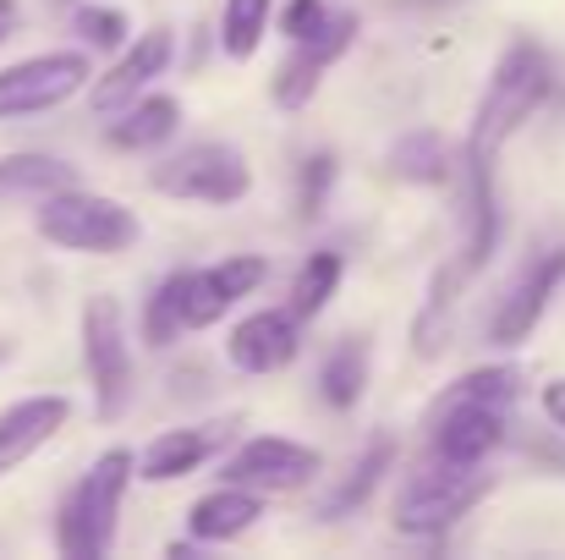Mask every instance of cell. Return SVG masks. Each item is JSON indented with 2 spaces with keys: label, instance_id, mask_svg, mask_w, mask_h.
Returning a JSON list of instances; mask_svg holds the SVG:
<instances>
[{
  "label": "cell",
  "instance_id": "cell-1",
  "mask_svg": "<svg viewBox=\"0 0 565 560\" xmlns=\"http://www.w3.org/2000/svg\"><path fill=\"white\" fill-rule=\"evenodd\" d=\"M550 94H555V61L544 55V44L516 39V44L494 61L489 88H483V99H478V110H472V133H467V160H461V171L494 177L500 149L544 110Z\"/></svg>",
  "mask_w": 565,
  "mask_h": 560
},
{
  "label": "cell",
  "instance_id": "cell-3",
  "mask_svg": "<svg viewBox=\"0 0 565 560\" xmlns=\"http://www.w3.org/2000/svg\"><path fill=\"white\" fill-rule=\"evenodd\" d=\"M39 236L50 247H66V253H94V258H116L138 242V214L105 192H83V187H61L50 198H39V214H33Z\"/></svg>",
  "mask_w": 565,
  "mask_h": 560
},
{
  "label": "cell",
  "instance_id": "cell-10",
  "mask_svg": "<svg viewBox=\"0 0 565 560\" xmlns=\"http://www.w3.org/2000/svg\"><path fill=\"white\" fill-rule=\"evenodd\" d=\"M561 286H565V247H550V253H539V258L511 281V292L500 297V308H494V319H489V341H494V347H522V341H533V330H539L544 314L555 308Z\"/></svg>",
  "mask_w": 565,
  "mask_h": 560
},
{
  "label": "cell",
  "instance_id": "cell-30",
  "mask_svg": "<svg viewBox=\"0 0 565 560\" xmlns=\"http://www.w3.org/2000/svg\"><path fill=\"white\" fill-rule=\"evenodd\" d=\"M539 406H544V418H550V423L565 434V373H561V379H550V384L539 390Z\"/></svg>",
  "mask_w": 565,
  "mask_h": 560
},
{
  "label": "cell",
  "instance_id": "cell-32",
  "mask_svg": "<svg viewBox=\"0 0 565 560\" xmlns=\"http://www.w3.org/2000/svg\"><path fill=\"white\" fill-rule=\"evenodd\" d=\"M6 39H11V22H0V44H6Z\"/></svg>",
  "mask_w": 565,
  "mask_h": 560
},
{
  "label": "cell",
  "instance_id": "cell-8",
  "mask_svg": "<svg viewBox=\"0 0 565 560\" xmlns=\"http://www.w3.org/2000/svg\"><path fill=\"white\" fill-rule=\"evenodd\" d=\"M319 467H324V456H319L313 445H297V440H286V434H253V440H242V445L225 456L220 478H225V484H247V489H258V495H291V489L313 484Z\"/></svg>",
  "mask_w": 565,
  "mask_h": 560
},
{
  "label": "cell",
  "instance_id": "cell-13",
  "mask_svg": "<svg viewBox=\"0 0 565 560\" xmlns=\"http://www.w3.org/2000/svg\"><path fill=\"white\" fill-rule=\"evenodd\" d=\"M434 462L450 467H489V456L505 445V406H456L439 418H423Z\"/></svg>",
  "mask_w": 565,
  "mask_h": 560
},
{
  "label": "cell",
  "instance_id": "cell-31",
  "mask_svg": "<svg viewBox=\"0 0 565 560\" xmlns=\"http://www.w3.org/2000/svg\"><path fill=\"white\" fill-rule=\"evenodd\" d=\"M0 22H11V28H17V0H0Z\"/></svg>",
  "mask_w": 565,
  "mask_h": 560
},
{
  "label": "cell",
  "instance_id": "cell-27",
  "mask_svg": "<svg viewBox=\"0 0 565 560\" xmlns=\"http://www.w3.org/2000/svg\"><path fill=\"white\" fill-rule=\"evenodd\" d=\"M72 28H77L83 44H94V50H116V44H127V33H132L127 11H116V6H77V11H72Z\"/></svg>",
  "mask_w": 565,
  "mask_h": 560
},
{
  "label": "cell",
  "instance_id": "cell-2",
  "mask_svg": "<svg viewBox=\"0 0 565 560\" xmlns=\"http://www.w3.org/2000/svg\"><path fill=\"white\" fill-rule=\"evenodd\" d=\"M138 478V456L110 445L105 456H94V467L66 489L61 517H55V545L66 560H105L116 550V517L127 500V484Z\"/></svg>",
  "mask_w": 565,
  "mask_h": 560
},
{
  "label": "cell",
  "instance_id": "cell-12",
  "mask_svg": "<svg viewBox=\"0 0 565 560\" xmlns=\"http://www.w3.org/2000/svg\"><path fill=\"white\" fill-rule=\"evenodd\" d=\"M171 61H177V33H171V28H149V33H138V39L127 44V55H121L105 77H94V88H88V110H94V116H116V110H127L138 94H149L154 77H166Z\"/></svg>",
  "mask_w": 565,
  "mask_h": 560
},
{
  "label": "cell",
  "instance_id": "cell-17",
  "mask_svg": "<svg viewBox=\"0 0 565 560\" xmlns=\"http://www.w3.org/2000/svg\"><path fill=\"white\" fill-rule=\"evenodd\" d=\"M264 517V495L247 489V484H220L209 495H198L188 511V533L198 545H231L242 539L253 522Z\"/></svg>",
  "mask_w": 565,
  "mask_h": 560
},
{
  "label": "cell",
  "instance_id": "cell-16",
  "mask_svg": "<svg viewBox=\"0 0 565 560\" xmlns=\"http://www.w3.org/2000/svg\"><path fill=\"white\" fill-rule=\"evenodd\" d=\"M231 440L225 423H198V429H166L154 434L143 451H138V478L143 484H177V478H192L209 456H220Z\"/></svg>",
  "mask_w": 565,
  "mask_h": 560
},
{
  "label": "cell",
  "instance_id": "cell-9",
  "mask_svg": "<svg viewBox=\"0 0 565 560\" xmlns=\"http://www.w3.org/2000/svg\"><path fill=\"white\" fill-rule=\"evenodd\" d=\"M264 281H269V258H258V253H231V258H220V264L182 270V319H188V330L220 325V319H225L242 297H253Z\"/></svg>",
  "mask_w": 565,
  "mask_h": 560
},
{
  "label": "cell",
  "instance_id": "cell-29",
  "mask_svg": "<svg viewBox=\"0 0 565 560\" xmlns=\"http://www.w3.org/2000/svg\"><path fill=\"white\" fill-rule=\"evenodd\" d=\"M330 17H335V11H330L324 0H291V6L280 11V33L297 44V39H313V33H319Z\"/></svg>",
  "mask_w": 565,
  "mask_h": 560
},
{
  "label": "cell",
  "instance_id": "cell-5",
  "mask_svg": "<svg viewBox=\"0 0 565 560\" xmlns=\"http://www.w3.org/2000/svg\"><path fill=\"white\" fill-rule=\"evenodd\" d=\"M154 192L177 198V203H209V209H231L253 192L247 155L236 144H188L182 155H166L149 171Z\"/></svg>",
  "mask_w": 565,
  "mask_h": 560
},
{
  "label": "cell",
  "instance_id": "cell-11",
  "mask_svg": "<svg viewBox=\"0 0 565 560\" xmlns=\"http://www.w3.org/2000/svg\"><path fill=\"white\" fill-rule=\"evenodd\" d=\"M352 39H358V17H352V11H335L313 39H297L291 55H286V61L275 66V77H269V99H275L280 110H302V105L319 94L324 72L347 55Z\"/></svg>",
  "mask_w": 565,
  "mask_h": 560
},
{
  "label": "cell",
  "instance_id": "cell-4",
  "mask_svg": "<svg viewBox=\"0 0 565 560\" xmlns=\"http://www.w3.org/2000/svg\"><path fill=\"white\" fill-rule=\"evenodd\" d=\"M494 489V478L483 467H450V462H428L423 473H412L390 506L395 533L406 539H439L445 528H456L483 495Z\"/></svg>",
  "mask_w": 565,
  "mask_h": 560
},
{
  "label": "cell",
  "instance_id": "cell-7",
  "mask_svg": "<svg viewBox=\"0 0 565 560\" xmlns=\"http://www.w3.org/2000/svg\"><path fill=\"white\" fill-rule=\"evenodd\" d=\"M88 83H94V61L83 50H44V55L11 61V66H0V121L61 110Z\"/></svg>",
  "mask_w": 565,
  "mask_h": 560
},
{
  "label": "cell",
  "instance_id": "cell-20",
  "mask_svg": "<svg viewBox=\"0 0 565 560\" xmlns=\"http://www.w3.org/2000/svg\"><path fill=\"white\" fill-rule=\"evenodd\" d=\"M522 390V373L511 363H489V369H467L456 384H445L423 418H439V412H456V406H511Z\"/></svg>",
  "mask_w": 565,
  "mask_h": 560
},
{
  "label": "cell",
  "instance_id": "cell-23",
  "mask_svg": "<svg viewBox=\"0 0 565 560\" xmlns=\"http://www.w3.org/2000/svg\"><path fill=\"white\" fill-rule=\"evenodd\" d=\"M341 253H330V247H319V253H308L302 258V270H297V281H291V314L308 325V319H319L324 308H330V297H335V286H341Z\"/></svg>",
  "mask_w": 565,
  "mask_h": 560
},
{
  "label": "cell",
  "instance_id": "cell-28",
  "mask_svg": "<svg viewBox=\"0 0 565 560\" xmlns=\"http://www.w3.org/2000/svg\"><path fill=\"white\" fill-rule=\"evenodd\" d=\"M330 187H335V155H308L302 171H297V214H302V220L324 214Z\"/></svg>",
  "mask_w": 565,
  "mask_h": 560
},
{
  "label": "cell",
  "instance_id": "cell-22",
  "mask_svg": "<svg viewBox=\"0 0 565 560\" xmlns=\"http://www.w3.org/2000/svg\"><path fill=\"white\" fill-rule=\"evenodd\" d=\"M390 166H395L401 182H417V187H439V182H450V171H456L439 133H406L390 149Z\"/></svg>",
  "mask_w": 565,
  "mask_h": 560
},
{
  "label": "cell",
  "instance_id": "cell-19",
  "mask_svg": "<svg viewBox=\"0 0 565 560\" xmlns=\"http://www.w3.org/2000/svg\"><path fill=\"white\" fill-rule=\"evenodd\" d=\"M61 187H77V166H66L55 155H33V149L0 155V203H22V198L39 203Z\"/></svg>",
  "mask_w": 565,
  "mask_h": 560
},
{
  "label": "cell",
  "instance_id": "cell-26",
  "mask_svg": "<svg viewBox=\"0 0 565 560\" xmlns=\"http://www.w3.org/2000/svg\"><path fill=\"white\" fill-rule=\"evenodd\" d=\"M182 330H188V319H182V270H177V275H166V281L154 286V297L143 303V341H149L154 352H166L171 341H182Z\"/></svg>",
  "mask_w": 565,
  "mask_h": 560
},
{
  "label": "cell",
  "instance_id": "cell-6",
  "mask_svg": "<svg viewBox=\"0 0 565 560\" xmlns=\"http://www.w3.org/2000/svg\"><path fill=\"white\" fill-rule=\"evenodd\" d=\"M83 369L94 384V412L116 423L132 401V341H127L121 303L105 292L83 303Z\"/></svg>",
  "mask_w": 565,
  "mask_h": 560
},
{
  "label": "cell",
  "instance_id": "cell-18",
  "mask_svg": "<svg viewBox=\"0 0 565 560\" xmlns=\"http://www.w3.org/2000/svg\"><path fill=\"white\" fill-rule=\"evenodd\" d=\"M177 127H182V105H177L171 94H138L127 110H116V121H110L105 138H110V149H121V155H149V149L171 144Z\"/></svg>",
  "mask_w": 565,
  "mask_h": 560
},
{
  "label": "cell",
  "instance_id": "cell-24",
  "mask_svg": "<svg viewBox=\"0 0 565 560\" xmlns=\"http://www.w3.org/2000/svg\"><path fill=\"white\" fill-rule=\"evenodd\" d=\"M269 11L275 0H225L220 11V50L225 61H253L264 33H269Z\"/></svg>",
  "mask_w": 565,
  "mask_h": 560
},
{
  "label": "cell",
  "instance_id": "cell-15",
  "mask_svg": "<svg viewBox=\"0 0 565 560\" xmlns=\"http://www.w3.org/2000/svg\"><path fill=\"white\" fill-rule=\"evenodd\" d=\"M72 418V401L66 395H22L0 412V478L17 473L28 456H39Z\"/></svg>",
  "mask_w": 565,
  "mask_h": 560
},
{
  "label": "cell",
  "instance_id": "cell-25",
  "mask_svg": "<svg viewBox=\"0 0 565 560\" xmlns=\"http://www.w3.org/2000/svg\"><path fill=\"white\" fill-rule=\"evenodd\" d=\"M390 462H395V445H390V440H374V445H369V456H363V462L335 484V495L324 500V517L335 522V517H352L358 506H369V495L379 489V478L390 473Z\"/></svg>",
  "mask_w": 565,
  "mask_h": 560
},
{
  "label": "cell",
  "instance_id": "cell-33",
  "mask_svg": "<svg viewBox=\"0 0 565 560\" xmlns=\"http://www.w3.org/2000/svg\"><path fill=\"white\" fill-rule=\"evenodd\" d=\"M6 352H11V341H0V358H6Z\"/></svg>",
  "mask_w": 565,
  "mask_h": 560
},
{
  "label": "cell",
  "instance_id": "cell-21",
  "mask_svg": "<svg viewBox=\"0 0 565 560\" xmlns=\"http://www.w3.org/2000/svg\"><path fill=\"white\" fill-rule=\"evenodd\" d=\"M369 390V341H341L324 369H319V395L335 406V412H352Z\"/></svg>",
  "mask_w": 565,
  "mask_h": 560
},
{
  "label": "cell",
  "instance_id": "cell-14",
  "mask_svg": "<svg viewBox=\"0 0 565 560\" xmlns=\"http://www.w3.org/2000/svg\"><path fill=\"white\" fill-rule=\"evenodd\" d=\"M297 325H302V319H297L291 308H258V314L236 319L231 336H225V358H231V369L280 373L291 358H297V347H302V330H297Z\"/></svg>",
  "mask_w": 565,
  "mask_h": 560
}]
</instances>
